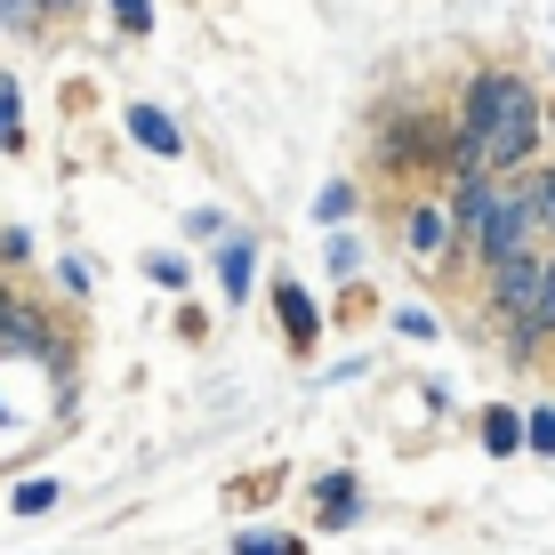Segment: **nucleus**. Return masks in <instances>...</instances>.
I'll return each instance as SVG.
<instances>
[{"mask_svg": "<svg viewBox=\"0 0 555 555\" xmlns=\"http://www.w3.org/2000/svg\"><path fill=\"white\" fill-rule=\"evenodd\" d=\"M540 153V89L524 73H475L467 98H459V121H451V162L459 169H524Z\"/></svg>", "mask_w": 555, "mask_h": 555, "instance_id": "obj_1", "label": "nucleus"}, {"mask_svg": "<svg viewBox=\"0 0 555 555\" xmlns=\"http://www.w3.org/2000/svg\"><path fill=\"white\" fill-rule=\"evenodd\" d=\"M540 282H547V258H540V250L500 258V266H491V314H500V322L531 314V306H540Z\"/></svg>", "mask_w": 555, "mask_h": 555, "instance_id": "obj_2", "label": "nucleus"}, {"mask_svg": "<svg viewBox=\"0 0 555 555\" xmlns=\"http://www.w3.org/2000/svg\"><path fill=\"white\" fill-rule=\"evenodd\" d=\"M403 242H411V258H443L451 242H459V218L443 202H418L411 218H403Z\"/></svg>", "mask_w": 555, "mask_h": 555, "instance_id": "obj_3", "label": "nucleus"}, {"mask_svg": "<svg viewBox=\"0 0 555 555\" xmlns=\"http://www.w3.org/2000/svg\"><path fill=\"white\" fill-rule=\"evenodd\" d=\"M507 331V354H531L540 338H555V258H547V282H540V306L531 314H515V322H500Z\"/></svg>", "mask_w": 555, "mask_h": 555, "instance_id": "obj_4", "label": "nucleus"}, {"mask_svg": "<svg viewBox=\"0 0 555 555\" xmlns=\"http://www.w3.org/2000/svg\"><path fill=\"white\" fill-rule=\"evenodd\" d=\"M129 138H138L145 153H162V162H169V153H185V129L169 121L162 105H129Z\"/></svg>", "mask_w": 555, "mask_h": 555, "instance_id": "obj_5", "label": "nucleus"}, {"mask_svg": "<svg viewBox=\"0 0 555 555\" xmlns=\"http://www.w3.org/2000/svg\"><path fill=\"white\" fill-rule=\"evenodd\" d=\"M524 178V202H531V225H540V242H555V162H540V169H515Z\"/></svg>", "mask_w": 555, "mask_h": 555, "instance_id": "obj_6", "label": "nucleus"}, {"mask_svg": "<svg viewBox=\"0 0 555 555\" xmlns=\"http://www.w3.org/2000/svg\"><path fill=\"white\" fill-rule=\"evenodd\" d=\"M274 306H282V331H291L298 354H314V306H306L298 282H274Z\"/></svg>", "mask_w": 555, "mask_h": 555, "instance_id": "obj_7", "label": "nucleus"}, {"mask_svg": "<svg viewBox=\"0 0 555 555\" xmlns=\"http://www.w3.org/2000/svg\"><path fill=\"white\" fill-rule=\"evenodd\" d=\"M483 451H491V459H507V451H524V411H507V403H491V411H483Z\"/></svg>", "mask_w": 555, "mask_h": 555, "instance_id": "obj_8", "label": "nucleus"}, {"mask_svg": "<svg viewBox=\"0 0 555 555\" xmlns=\"http://www.w3.org/2000/svg\"><path fill=\"white\" fill-rule=\"evenodd\" d=\"M314 500H322V515H331V524H354V475L347 467H338V475H322V483H314Z\"/></svg>", "mask_w": 555, "mask_h": 555, "instance_id": "obj_9", "label": "nucleus"}, {"mask_svg": "<svg viewBox=\"0 0 555 555\" xmlns=\"http://www.w3.org/2000/svg\"><path fill=\"white\" fill-rule=\"evenodd\" d=\"M218 274H225V298H250V274H258V250H250V242H225V258H218Z\"/></svg>", "mask_w": 555, "mask_h": 555, "instance_id": "obj_10", "label": "nucleus"}, {"mask_svg": "<svg viewBox=\"0 0 555 555\" xmlns=\"http://www.w3.org/2000/svg\"><path fill=\"white\" fill-rule=\"evenodd\" d=\"M234 555H298V540H291V531H242Z\"/></svg>", "mask_w": 555, "mask_h": 555, "instance_id": "obj_11", "label": "nucleus"}, {"mask_svg": "<svg viewBox=\"0 0 555 555\" xmlns=\"http://www.w3.org/2000/svg\"><path fill=\"white\" fill-rule=\"evenodd\" d=\"M524 451L555 459V411H524Z\"/></svg>", "mask_w": 555, "mask_h": 555, "instance_id": "obj_12", "label": "nucleus"}, {"mask_svg": "<svg viewBox=\"0 0 555 555\" xmlns=\"http://www.w3.org/2000/svg\"><path fill=\"white\" fill-rule=\"evenodd\" d=\"M56 507V483H25L16 491V515H49Z\"/></svg>", "mask_w": 555, "mask_h": 555, "instance_id": "obj_13", "label": "nucleus"}, {"mask_svg": "<svg viewBox=\"0 0 555 555\" xmlns=\"http://www.w3.org/2000/svg\"><path fill=\"white\" fill-rule=\"evenodd\" d=\"M0 145H16V81L0 73Z\"/></svg>", "mask_w": 555, "mask_h": 555, "instance_id": "obj_14", "label": "nucleus"}, {"mask_svg": "<svg viewBox=\"0 0 555 555\" xmlns=\"http://www.w3.org/2000/svg\"><path fill=\"white\" fill-rule=\"evenodd\" d=\"M113 16H121L129 33H153V0H113Z\"/></svg>", "mask_w": 555, "mask_h": 555, "instance_id": "obj_15", "label": "nucleus"}, {"mask_svg": "<svg viewBox=\"0 0 555 555\" xmlns=\"http://www.w3.org/2000/svg\"><path fill=\"white\" fill-rule=\"evenodd\" d=\"M145 266H153V282H169V291H178V282H185V258H169V250H153Z\"/></svg>", "mask_w": 555, "mask_h": 555, "instance_id": "obj_16", "label": "nucleus"}, {"mask_svg": "<svg viewBox=\"0 0 555 555\" xmlns=\"http://www.w3.org/2000/svg\"><path fill=\"white\" fill-rule=\"evenodd\" d=\"M395 331H403V338H435V314H418V306H403V314H395Z\"/></svg>", "mask_w": 555, "mask_h": 555, "instance_id": "obj_17", "label": "nucleus"}, {"mask_svg": "<svg viewBox=\"0 0 555 555\" xmlns=\"http://www.w3.org/2000/svg\"><path fill=\"white\" fill-rule=\"evenodd\" d=\"M331 266H338V274H354V266H362V242L338 234V242H331Z\"/></svg>", "mask_w": 555, "mask_h": 555, "instance_id": "obj_18", "label": "nucleus"}, {"mask_svg": "<svg viewBox=\"0 0 555 555\" xmlns=\"http://www.w3.org/2000/svg\"><path fill=\"white\" fill-rule=\"evenodd\" d=\"M25 9H33V0H0V16H9V25H25Z\"/></svg>", "mask_w": 555, "mask_h": 555, "instance_id": "obj_19", "label": "nucleus"}]
</instances>
